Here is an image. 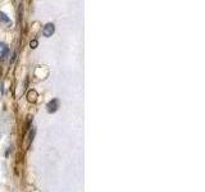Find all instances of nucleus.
<instances>
[{"mask_svg": "<svg viewBox=\"0 0 205 192\" xmlns=\"http://www.w3.org/2000/svg\"><path fill=\"white\" fill-rule=\"evenodd\" d=\"M58 108H59V100L58 99H53V100L46 104V110L49 113H55L58 110Z\"/></svg>", "mask_w": 205, "mask_h": 192, "instance_id": "f257e3e1", "label": "nucleus"}, {"mask_svg": "<svg viewBox=\"0 0 205 192\" xmlns=\"http://www.w3.org/2000/svg\"><path fill=\"white\" fill-rule=\"evenodd\" d=\"M54 31H55V26L53 23H46L44 26V30H43V35L45 37H50L51 35L54 33Z\"/></svg>", "mask_w": 205, "mask_h": 192, "instance_id": "f03ea898", "label": "nucleus"}, {"mask_svg": "<svg viewBox=\"0 0 205 192\" xmlns=\"http://www.w3.org/2000/svg\"><path fill=\"white\" fill-rule=\"evenodd\" d=\"M9 55V49H8V46H6L5 44H3V42H0V58L1 59H5L6 56Z\"/></svg>", "mask_w": 205, "mask_h": 192, "instance_id": "7ed1b4c3", "label": "nucleus"}, {"mask_svg": "<svg viewBox=\"0 0 205 192\" xmlns=\"http://www.w3.org/2000/svg\"><path fill=\"white\" fill-rule=\"evenodd\" d=\"M0 23H4L6 26H10L12 24V21L9 19V17L5 14V13L0 12Z\"/></svg>", "mask_w": 205, "mask_h": 192, "instance_id": "20e7f679", "label": "nucleus"}, {"mask_svg": "<svg viewBox=\"0 0 205 192\" xmlns=\"http://www.w3.org/2000/svg\"><path fill=\"white\" fill-rule=\"evenodd\" d=\"M28 101H32V102L36 101V92H35L33 90L28 92Z\"/></svg>", "mask_w": 205, "mask_h": 192, "instance_id": "39448f33", "label": "nucleus"}, {"mask_svg": "<svg viewBox=\"0 0 205 192\" xmlns=\"http://www.w3.org/2000/svg\"><path fill=\"white\" fill-rule=\"evenodd\" d=\"M35 132H36V131H35V129H32L31 132H30V136H28V143H31L32 141H33V136H35Z\"/></svg>", "mask_w": 205, "mask_h": 192, "instance_id": "423d86ee", "label": "nucleus"}, {"mask_svg": "<svg viewBox=\"0 0 205 192\" xmlns=\"http://www.w3.org/2000/svg\"><path fill=\"white\" fill-rule=\"evenodd\" d=\"M30 46H31V49H36L37 47V40H31Z\"/></svg>", "mask_w": 205, "mask_h": 192, "instance_id": "0eeeda50", "label": "nucleus"}, {"mask_svg": "<svg viewBox=\"0 0 205 192\" xmlns=\"http://www.w3.org/2000/svg\"><path fill=\"white\" fill-rule=\"evenodd\" d=\"M15 58H17V53H14V54H13V58H12V60H10L12 63H13V62H14V60H15Z\"/></svg>", "mask_w": 205, "mask_h": 192, "instance_id": "6e6552de", "label": "nucleus"}]
</instances>
